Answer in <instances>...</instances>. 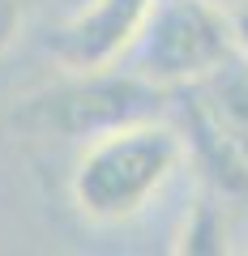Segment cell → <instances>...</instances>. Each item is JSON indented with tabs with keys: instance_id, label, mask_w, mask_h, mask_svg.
<instances>
[{
	"instance_id": "8",
	"label": "cell",
	"mask_w": 248,
	"mask_h": 256,
	"mask_svg": "<svg viewBox=\"0 0 248 256\" xmlns=\"http://www.w3.org/2000/svg\"><path fill=\"white\" fill-rule=\"evenodd\" d=\"M231 30H235V52H239V60L248 64V9H235V13H231Z\"/></svg>"
},
{
	"instance_id": "7",
	"label": "cell",
	"mask_w": 248,
	"mask_h": 256,
	"mask_svg": "<svg viewBox=\"0 0 248 256\" xmlns=\"http://www.w3.org/2000/svg\"><path fill=\"white\" fill-rule=\"evenodd\" d=\"M22 0H0V52L18 38V30H22Z\"/></svg>"
},
{
	"instance_id": "1",
	"label": "cell",
	"mask_w": 248,
	"mask_h": 256,
	"mask_svg": "<svg viewBox=\"0 0 248 256\" xmlns=\"http://www.w3.org/2000/svg\"><path fill=\"white\" fill-rule=\"evenodd\" d=\"M184 132L163 120L107 128L73 166V205L90 222H129L184 166Z\"/></svg>"
},
{
	"instance_id": "4",
	"label": "cell",
	"mask_w": 248,
	"mask_h": 256,
	"mask_svg": "<svg viewBox=\"0 0 248 256\" xmlns=\"http://www.w3.org/2000/svg\"><path fill=\"white\" fill-rule=\"evenodd\" d=\"M150 9H154V0H86V9H77L56 30L47 47H52L56 64L69 73L111 68L141 34Z\"/></svg>"
},
{
	"instance_id": "6",
	"label": "cell",
	"mask_w": 248,
	"mask_h": 256,
	"mask_svg": "<svg viewBox=\"0 0 248 256\" xmlns=\"http://www.w3.org/2000/svg\"><path fill=\"white\" fill-rule=\"evenodd\" d=\"M180 256H222L227 252V226H222V214L214 201H197L193 214L184 218L180 244H175Z\"/></svg>"
},
{
	"instance_id": "3",
	"label": "cell",
	"mask_w": 248,
	"mask_h": 256,
	"mask_svg": "<svg viewBox=\"0 0 248 256\" xmlns=\"http://www.w3.org/2000/svg\"><path fill=\"white\" fill-rule=\"evenodd\" d=\"M129 56L133 73L163 90L197 86L235 56L231 13L210 0H154Z\"/></svg>"
},
{
	"instance_id": "5",
	"label": "cell",
	"mask_w": 248,
	"mask_h": 256,
	"mask_svg": "<svg viewBox=\"0 0 248 256\" xmlns=\"http://www.w3.org/2000/svg\"><path fill=\"white\" fill-rule=\"evenodd\" d=\"M184 116H188L184 150L197 158V166L205 171V180H210L222 196H248V146L227 124L214 120V111L205 107L197 94L184 102Z\"/></svg>"
},
{
	"instance_id": "2",
	"label": "cell",
	"mask_w": 248,
	"mask_h": 256,
	"mask_svg": "<svg viewBox=\"0 0 248 256\" xmlns=\"http://www.w3.org/2000/svg\"><path fill=\"white\" fill-rule=\"evenodd\" d=\"M167 102V90L146 82L141 73H120L111 68H94V73H73V82L43 90L26 98L13 111V124L35 132V137H99L107 128L137 124V120H154Z\"/></svg>"
},
{
	"instance_id": "9",
	"label": "cell",
	"mask_w": 248,
	"mask_h": 256,
	"mask_svg": "<svg viewBox=\"0 0 248 256\" xmlns=\"http://www.w3.org/2000/svg\"><path fill=\"white\" fill-rule=\"evenodd\" d=\"M210 4H218V9H227V13H231V9H244L248 0H210Z\"/></svg>"
}]
</instances>
